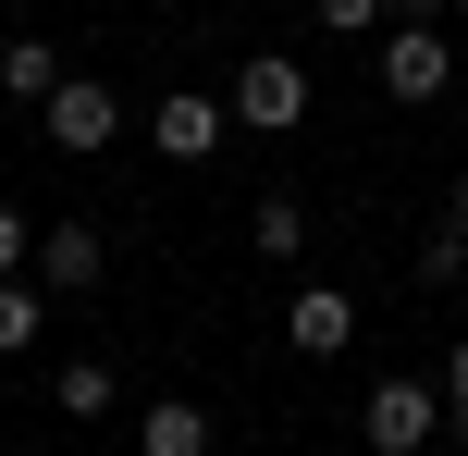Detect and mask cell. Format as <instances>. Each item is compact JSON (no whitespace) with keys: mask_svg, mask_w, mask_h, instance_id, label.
I'll list each match as a JSON object with an SVG mask.
<instances>
[{"mask_svg":"<svg viewBox=\"0 0 468 456\" xmlns=\"http://www.w3.org/2000/svg\"><path fill=\"white\" fill-rule=\"evenodd\" d=\"M222 111H234V136H296V123H308V62H283V49L234 62Z\"/></svg>","mask_w":468,"mask_h":456,"instance_id":"1","label":"cell"},{"mask_svg":"<svg viewBox=\"0 0 468 456\" xmlns=\"http://www.w3.org/2000/svg\"><path fill=\"white\" fill-rule=\"evenodd\" d=\"M37 136H49V148H62V161H99V148H112V136H123V99H112V87H99V74H62V87H49V99H37Z\"/></svg>","mask_w":468,"mask_h":456,"instance_id":"2","label":"cell"},{"mask_svg":"<svg viewBox=\"0 0 468 456\" xmlns=\"http://www.w3.org/2000/svg\"><path fill=\"white\" fill-rule=\"evenodd\" d=\"M357 432H370V456H420L431 432H444V383H420V370H382Z\"/></svg>","mask_w":468,"mask_h":456,"instance_id":"3","label":"cell"},{"mask_svg":"<svg viewBox=\"0 0 468 456\" xmlns=\"http://www.w3.org/2000/svg\"><path fill=\"white\" fill-rule=\"evenodd\" d=\"M444 87H456V37H444V25H395V37H382V99L431 111Z\"/></svg>","mask_w":468,"mask_h":456,"instance_id":"4","label":"cell"},{"mask_svg":"<svg viewBox=\"0 0 468 456\" xmlns=\"http://www.w3.org/2000/svg\"><path fill=\"white\" fill-rule=\"evenodd\" d=\"M25 271L49 284V309H62V296H99V271H112V235H99V222H37Z\"/></svg>","mask_w":468,"mask_h":456,"instance_id":"5","label":"cell"},{"mask_svg":"<svg viewBox=\"0 0 468 456\" xmlns=\"http://www.w3.org/2000/svg\"><path fill=\"white\" fill-rule=\"evenodd\" d=\"M283 345H296V358H346V345H357V296H346V284H296Z\"/></svg>","mask_w":468,"mask_h":456,"instance_id":"6","label":"cell"},{"mask_svg":"<svg viewBox=\"0 0 468 456\" xmlns=\"http://www.w3.org/2000/svg\"><path fill=\"white\" fill-rule=\"evenodd\" d=\"M148 136H161V161H210V148L234 136V111H222L210 87H173V99H161V123H148Z\"/></svg>","mask_w":468,"mask_h":456,"instance_id":"7","label":"cell"},{"mask_svg":"<svg viewBox=\"0 0 468 456\" xmlns=\"http://www.w3.org/2000/svg\"><path fill=\"white\" fill-rule=\"evenodd\" d=\"M136 456H210V408H197V395L136 408Z\"/></svg>","mask_w":468,"mask_h":456,"instance_id":"8","label":"cell"},{"mask_svg":"<svg viewBox=\"0 0 468 456\" xmlns=\"http://www.w3.org/2000/svg\"><path fill=\"white\" fill-rule=\"evenodd\" d=\"M407 271H420L431 296H456V284H468V186L444 197V222H431V235H420V260H407Z\"/></svg>","mask_w":468,"mask_h":456,"instance_id":"9","label":"cell"},{"mask_svg":"<svg viewBox=\"0 0 468 456\" xmlns=\"http://www.w3.org/2000/svg\"><path fill=\"white\" fill-rule=\"evenodd\" d=\"M247 247H259L271 271H296V260H308V197H283V186H271V197L247 210Z\"/></svg>","mask_w":468,"mask_h":456,"instance_id":"10","label":"cell"},{"mask_svg":"<svg viewBox=\"0 0 468 456\" xmlns=\"http://www.w3.org/2000/svg\"><path fill=\"white\" fill-rule=\"evenodd\" d=\"M49 408H62V419H112V408H123V370H112V358H62Z\"/></svg>","mask_w":468,"mask_h":456,"instance_id":"11","label":"cell"},{"mask_svg":"<svg viewBox=\"0 0 468 456\" xmlns=\"http://www.w3.org/2000/svg\"><path fill=\"white\" fill-rule=\"evenodd\" d=\"M37 334H49V284L37 271H0V358H25Z\"/></svg>","mask_w":468,"mask_h":456,"instance_id":"12","label":"cell"},{"mask_svg":"<svg viewBox=\"0 0 468 456\" xmlns=\"http://www.w3.org/2000/svg\"><path fill=\"white\" fill-rule=\"evenodd\" d=\"M0 87H13L25 111H37V99L62 87V49H49V37H0Z\"/></svg>","mask_w":468,"mask_h":456,"instance_id":"13","label":"cell"},{"mask_svg":"<svg viewBox=\"0 0 468 456\" xmlns=\"http://www.w3.org/2000/svg\"><path fill=\"white\" fill-rule=\"evenodd\" d=\"M308 13H321L333 37H370V25H395V0H308Z\"/></svg>","mask_w":468,"mask_h":456,"instance_id":"14","label":"cell"},{"mask_svg":"<svg viewBox=\"0 0 468 456\" xmlns=\"http://www.w3.org/2000/svg\"><path fill=\"white\" fill-rule=\"evenodd\" d=\"M444 432H468V334L444 345Z\"/></svg>","mask_w":468,"mask_h":456,"instance_id":"15","label":"cell"},{"mask_svg":"<svg viewBox=\"0 0 468 456\" xmlns=\"http://www.w3.org/2000/svg\"><path fill=\"white\" fill-rule=\"evenodd\" d=\"M25 247H37V222H25L13 197H0V271H25Z\"/></svg>","mask_w":468,"mask_h":456,"instance_id":"16","label":"cell"},{"mask_svg":"<svg viewBox=\"0 0 468 456\" xmlns=\"http://www.w3.org/2000/svg\"><path fill=\"white\" fill-rule=\"evenodd\" d=\"M395 25H444V0H395Z\"/></svg>","mask_w":468,"mask_h":456,"instance_id":"17","label":"cell"},{"mask_svg":"<svg viewBox=\"0 0 468 456\" xmlns=\"http://www.w3.org/2000/svg\"><path fill=\"white\" fill-rule=\"evenodd\" d=\"M444 13H456V25H468V0H444Z\"/></svg>","mask_w":468,"mask_h":456,"instance_id":"18","label":"cell"}]
</instances>
